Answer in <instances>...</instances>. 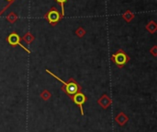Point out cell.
<instances>
[{
    "label": "cell",
    "instance_id": "cell-4",
    "mask_svg": "<svg viewBox=\"0 0 157 132\" xmlns=\"http://www.w3.org/2000/svg\"><path fill=\"white\" fill-rule=\"evenodd\" d=\"M7 41H8V43H9L11 45H17V44H18V45H20L28 54L30 53V52L29 51V49H27L23 44H21V43H19V36H18L17 33H12V34H10V35L8 36V38H7Z\"/></svg>",
    "mask_w": 157,
    "mask_h": 132
},
{
    "label": "cell",
    "instance_id": "cell-10",
    "mask_svg": "<svg viewBox=\"0 0 157 132\" xmlns=\"http://www.w3.org/2000/svg\"><path fill=\"white\" fill-rule=\"evenodd\" d=\"M9 1H11V0H9Z\"/></svg>",
    "mask_w": 157,
    "mask_h": 132
},
{
    "label": "cell",
    "instance_id": "cell-8",
    "mask_svg": "<svg viewBox=\"0 0 157 132\" xmlns=\"http://www.w3.org/2000/svg\"><path fill=\"white\" fill-rule=\"evenodd\" d=\"M40 96H41V98L44 100V101H47V100H49L50 98H51V93L48 92V91H46V90H44L42 93H41V94H40Z\"/></svg>",
    "mask_w": 157,
    "mask_h": 132
},
{
    "label": "cell",
    "instance_id": "cell-6",
    "mask_svg": "<svg viewBox=\"0 0 157 132\" xmlns=\"http://www.w3.org/2000/svg\"><path fill=\"white\" fill-rule=\"evenodd\" d=\"M98 104L103 109H107V108L109 107V105H110V104H111V100H110V98H109L108 95L104 94L99 100H98Z\"/></svg>",
    "mask_w": 157,
    "mask_h": 132
},
{
    "label": "cell",
    "instance_id": "cell-3",
    "mask_svg": "<svg viewBox=\"0 0 157 132\" xmlns=\"http://www.w3.org/2000/svg\"><path fill=\"white\" fill-rule=\"evenodd\" d=\"M71 99H72V101H73L76 105H78V106H79V108H80V112H81V115H82V116H84L83 105H84V104L86 102V100H87L86 96L84 93H82L81 92H79V93H76L75 94H74V95L71 97Z\"/></svg>",
    "mask_w": 157,
    "mask_h": 132
},
{
    "label": "cell",
    "instance_id": "cell-1",
    "mask_svg": "<svg viewBox=\"0 0 157 132\" xmlns=\"http://www.w3.org/2000/svg\"><path fill=\"white\" fill-rule=\"evenodd\" d=\"M46 72L47 73H49L50 75H52L53 78H55L56 80H58L61 83H63L64 86L62 88L63 90V92L68 95V97H72L74 94H75L76 93H79V92H81V87L78 85V83L74 80V79H71L70 80V81L69 82H65V81H63V80H61L60 78H58L56 75H54L53 73H52L50 70H48V69H46Z\"/></svg>",
    "mask_w": 157,
    "mask_h": 132
},
{
    "label": "cell",
    "instance_id": "cell-5",
    "mask_svg": "<svg viewBox=\"0 0 157 132\" xmlns=\"http://www.w3.org/2000/svg\"><path fill=\"white\" fill-rule=\"evenodd\" d=\"M115 121H116L121 127H123V126H125V125L128 123V121H129V117L126 116L125 113L121 112V113H119V114L116 116Z\"/></svg>",
    "mask_w": 157,
    "mask_h": 132
},
{
    "label": "cell",
    "instance_id": "cell-9",
    "mask_svg": "<svg viewBox=\"0 0 157 132\" xmlns=\"http://www.w3.org/2000/svg\"><path fill=\"white\" fill-rule=\"evenodd\" d=\"M61 5H62V16L64 15V3L66 2V0H57Z\"/></svg>",
    "mask_w": 157,
    "mask_h": 132
},
{
    "label": "cell",
    "instance_id": "cell-7",
    "mask_svg": "<svg viewBox=\"0 0 157 132\" xmlns=\"http://www.w3.org/2000/svg\"><path fill=\"white\" fill-rule=\"evenodd\" d=\"M47 18H48V20H49L51 23L57 22V21L60 19V14H59L58 11H56V10H52V11L48 14Z\"/></svg>",
    "mask_w": 157,
    "mask_h": 132
},
{
    "label": "cell",
    "instance_id": "cell-2",
    "mask_svg": "<svg viewBox=\"0 0 157 132\" xmlns=\"http://www.w3.org/2000/svg\"><path fill=\"white\" fill-rule=\"evenodd\" d=\"M112 60L119 68H122L129 61V57L123 51L121 50L117 54L112 55Z\"/></svg>",
    "mask_w": 157,
    "mask_h": 132
}]
</instances>
